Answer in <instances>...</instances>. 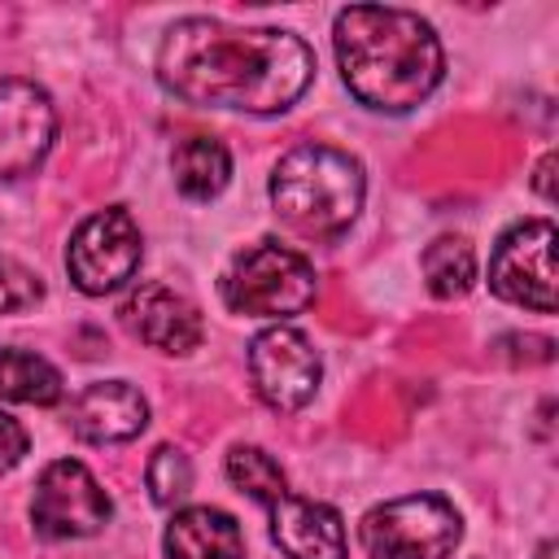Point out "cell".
Segmentation results:
<instances>
[{"mask_svg":"<svg viewBox=\"0 0 559 559\" xmlns=\"http://www.w3.org/2000/svg\"><path fill=\"white\" fill-rule=\"evenodd\" d=\"M157 79L188 105L284 114L314 79V52L293 31L183 17L157 44Z\"/></svg>","mask_w":559,"mask_h":559,"instance_id":"obj_1","label":"cell"},{"mask_svg":"<svg viewBox=\"0 0 559 559\" xmlns=\"http://www.w3.org/2000/svg\"><path fill=\"white\" fill-rule=\"evenodd\" d=\"M332 39L345 87L380 114H406L424 105L445 74L437 31L411 9L349 4L336 13Z\"/></svg>","mask_w":559,"mask_h":559,"instance_id":"obj_2","label":"cell"},{"mask_svg":"<svg viewBox=\"0 0 559 559\" xmlns=\"http://www.w3.org/2000/svg\"><path fill=\"white\" fill-rule=\"evenodd\" d=\"M367 197V179L358 157L332 144H297L271 170V205L275 214L306 240L341 236Z\"/></svg>","mask_w":559,"mask_h":559,"instance_id":"obj_3","label":"cell"},{"mask_svg":"<svg viewBox=\"0 0 559 559\" xmlns=\"http://www.w3.org/2000/svg\"><path fill=\"white\" fill-rule=\"evenodd\" d=\"M218 293H223L227 310H236V314L288 319L314 301L319 275L297 249H288L280 240H253L249 249H240L227 262Z\"/></svg>","mask_w":559,"mask_h":559,"instance_id":"obj_4","label":"cell"},{"mask_svg":"<svg viewBox=\"0 0 559 559\" xmlns=\"http://www.w3.org/2000/svg\"><path fill=\"white\" fill-rule=\"evenodd\" d=\"M463 537V515L437 493H406L362 515L358 542L371 559H445Z\"/></svg>","mask_w":559,"mask_h":559,"instance_id":"obj_5","label":"cell"},{"mask_svg":"<svg viewBox=\"0 0 559 559\" xmlns=\"http://www.w3.org/2000/svg\"><path fill=\"white\" fill-rule=\"evenodd\" d=\"M140 258H144V240H140L135 218L122 205H109L83 218L66 245V271L74 288L87 297H105L131 284L140 271Z\"/></svg>","mask_w":559,"mask_h":559,"instance_id":"obj_6","label":"cell"},{"mask_svg":"<svg viewBox=\"0 0 559 559\" xmlns=\"http://www.w3.org/2000/svg\"><path fill=\"white\" fill-rule=\"evenodd\" d=\"M109 515H114L109 493L79 459H57L39 472L35 498H31V524L39 537H52V542L92 537L109 524Z\"/></svg>","mask_w":559,"mask_h":559,"instance_id":"obj_7","label":"cell"},{"mask_svg":"<svg viewBox=\"0 0 559 559\" xmlns=\"http://www.w3.org/2000/svg\"><path fill=\"white\" fill-rule=\"evenodd\" d=\"M489 288L524 310H555V227L546 218L515 223L498 236L489 258Z\"/></svg>","mask_w":559,"mask_h":559,"instance_id":"obj_8","label":"cell"},{"mask_svg":"<svg viewBox=\"0 0 559 559\" xmlns=\"http://www.w3.org/2000/svg\"><path fill=\"white\" fill-rule=\"evenodd\" d=\"M249 376L258 397L271 411H301L323 380V362L314 354V345L306 341V332L275 323L266 332L253 336L249 345Z\"/></svg>","mask_w":559,"mask_h":559,"instance_id":"obj_9","label":"cell"},{"mask_svg":"<svg viewBox=\"0 0 559 559\" xmlns=\"http://www.w3.org/2000/svg\"><path fill=\"white\" fill-rule=\"evenodd\" d=\"M57 135V109L31 79H0V179L35 170Z\"/></svg>","mask_w":559,"mask_h":559,"instance_id":"obj_10","label":"cell"},{"mask_svg":"<svg viewBox=\"0 0 559 559\" xmlns=\"http://www.w3.org/2000/svg\"><path fill=\"white\" fill-rule=\"evenodd\" d=\"M122 323L153 349L162 354H192L205 336L201 310L192 297H183L170 284H140L127 301H122Z\"/></svg>","mask_w":559,"mask_h":559,"instance_id":"obj_11","label":"cell"},{"mask_svg":"<svg viewBox=\"0 0 559 559\" xmlns=\"http://www.w3.org/2000/svg\"><path fill=\"white\" fill-rule=\"evenodd\" d=\"M148 424V402L127 380H96L70 402V432L87 445H118L140 437Z\"/></svg>","mask_w":559,"mask_h":559,"instance_id":"obj_12","label":"cell"},{"mask_svg":"<svg viewBox=\"0 0 559 559\" xmlns=\"http://www.w3.org/2000/svg\"><path fill=\"white\" fill-rule=\"evenodd\" d=\"M271 515V542L284 550V559H345V524L336 507L297 498L293 489L266 507Z\"/></svg>","mask_w":559,"mask_h":559,"instance_id":"obj_13","label":"cell"},{"mask_svg":"<svg viewBox=\"0 0 559 559\" xmlns=\"http://www.w3.org/2000/svg\"><path fill=\"white\" fill-rule=\"evenodd\" d=\"M166 559H245V533L218 507H183L166 524Z\"/></svg>","mask_w":559,"mask_h":559,"instance_id":"obj_14","label":"cell"},{"mask_svg":"<svg viewBox=\"0 0 559 559\" xmlns=\"http://www.w3.org/2000/svg\"><path fill=\"white\" fill-rule=\"evenodd\" d=\"M170 170H175V188L188 201H210L231 179V153L214 135H188V140L175 144Z\"/></svg>","mask_w":559,"mask_h":559,"instance_id":"obj_15","label":"cell"},{"mask_svg":"<svg viewBox=\"0 0 559 559\" xmlns=\"http://www.w3.org/2000/svg\"><path fill=\"white\" fill-rule=\"evenodd\" d=\"M61 371L31 354V349H0V397L26 402V406H52L61 402Z\"/></svg>","mask_w":559,"mask_h":559,"instance_id":"obj_16","label":"cell"},{"mask_svg":"<svg viewBox=\"0 0 559 559\" xmlns=\"http://www.w3.org/2000/svg\"><path fill=\"white\" fill-rule=\"evenodd\" d=\"M424 280H428V293L450 301V297H463L472 284H476V253L463 236H437L428 249H424Z\"/></svg>","mask_w":559,"mask_h":559,"instance_id":"obj_17","label":"cell"},{"mask_svg":"<svg viewBox=\"0 0 559 559\" xmlns=\"http://www.w3.org/2000/svg\"><path fill=\"white\" fill-rule=\"evenodd\" d=\"M227 480L240 493H249L253 502H262V507H271V502H280L288 493V480H284L280 463L266 450H258V445H231V454H227Z\"/></svg>","mask_w":559,"mask_h":559,"instance_id":"obj_18","label":"cell"},{"mask_svg":"<svg viewBox=\"0 0 559 559\" xmlns=\"http://www.w3.org/2000/svg\"><path fill=\"white\" fill-rule=\"evenodd\" d=\"M144 480H148L157 507H175V502H183L188 489H192V463H188L183 450L157 445L153 459H148V467H144Z\"/></svg>","mask_w":559,"mask_h":559,"instance_id":"obj_19","label":"cell"},{"mask_svg":"<svg viewBox=\"0 0 559 559\" xmlns=\"http://www.w3.org/2000/svg\"><path fill=\"white\" fill-rule=\"evenodd\" d=\"M44 297V284L31 266H22L17 258H0V314L9 310H31Z\"/></svg>","mask_w":559,"mask_h":559,"instance_id":"obj_20","label":"cell"},{"mask_svg":"<svg viewBox=\"0 0 559 559\" xmlns=\"http://www.w3.org/2000/svg\"><path fill=\"white\" fill-rule=\"evenodd\" d=\"M22 459H26V432L17 419L0 411V472H13Z\"/></svg>","mask_w":559,"mask_h":559,"instance_id":"obj_21","label":"cell"},{"mask_svg":"<svg viewBox=\"0 0 559 559\" xmlns=\"http://www.w3.org/2000/svg\"><path fill=\"white\" fill-rule=\"evenodd\" d=\"M550 170H555V153H546V157L537 162V175H533V188H537L546 201L555 197V188H550Z\"/></svg>","mask_w":559,"mask_h":559,"instance_id":"obj_22","label":"cell"},{"mask_svg":"<svg viewBox=\"0 0 559 559\" xmlns=\"http://www.w3.org/2000/svg\"><path fill=\"white\" fill-rule=\"evenodd\" d=\"M537 559H555V542H542V550H537Z\"/></svg>","mask_w":559,"mask_h":559,"instance_id":"obj_23","label":"cell"}]
</instances>
